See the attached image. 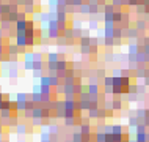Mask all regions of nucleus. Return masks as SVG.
Segmentation results:
<instances>
[{
  "label": "nucleus",
  "instance_id": "obj_14",
  "mask_svg": "<svg viewBox=\"0 0 149 142\" xmlns=\"http://www.w3.org/2000/svg\"><path fill=\"white\" fill-rule=\"evenodd\" d=\"M138 52H140V49H138V46H136L135 43L129 44V55H136Z\"/></svg>",
  "mask_w": 149,
  "mask_h": 142
},
{
  "label": "nucleus",
  "instance_id": "obj_9",
  "mask_svg": "<svg viewBox=\"0 0 149 142\" xmlns=\"http://www.w3.org/2000/svg\"><path fill=\"white\" fill-rule=\"evenodd\" d=\"M135 60H136V63H148V55L144 54L143 51H140L138 54L135 55Z\"/></svg>",
  "mask_w": 149,
  "mask_h": 142
},
{
  "label": "nucleus",
  "instance_id": "obj_23",
  "mask_svg": "<svg viewBox=\"0 0 149 142\" xmlns=\"http://www.w3.org/2000/svg\"><path fill=\"white\" fill-rule=\"evenodd\" d=\"M50 85H52V87H58V85H60V78L57 74L50 76Z\"/></svg>",
  "mask_w": 149,
  "mask_h": 142
},
{
  "label": "nucleus",
  "instance_id": "obj_2",
  "mask_svg": "<svg viewBox=\"0 0 149 142\" xmlns=\"http://www.w3.org/2000/svg\"><path fill=\"white\" fill-rule=\"evenodd\" d=\"M88 112H90L91 119H104V117L108 115V112L105 111V109H99V107H93Z\"/></svg>",
  "mask_w": 149,
  "mask_h": 142
},
{
  "label": "nucleus",
  "instance_id": "obj_5",
  "mask_svg": "<svg viewBox=\"0 0 149 142\" xmlns=\"http://www.w3.org/2000/svg\"><path fill=\"white\" fill-rule=\"evenodd\" d=\"M86 92L90 93V95H99V85L97 84H88Z\"/></svg>",
  "mask_w": 149,
  "mask_h": 142
},
{
  "label": "nucleus",
  "instance_id": "obj_33",
  "mask_svg": "<svg viewBox=\"0 0 149 142\" xmlns=\"http://www.w3.org/2000/svg\"><path fill=\"white\" fill-rule=\"evenodd\" d=\"M99 28V22L96 19H91L90 21V30H97Z\"/></svg>",
  "mask_w": 149,
  "mask_h": 142
},
{
  "label": "nucleus",
  "instance_id": "obj_34",
  "mask_svg": "<svg viewBox=\"0 0 149 142\" xmlns=\"http://www.w3.org/2000/svg\"><path fill=\"white\" fill-rule=\"evenodd\" d=\"M33 59H35V62H44L41 52H33Z\"/></svg>",
  "mask_w": 149,
  "mask_h": 142
},
{
  "label": "nucleus",
  "instance_id": "obj_24",
  "mask_svg": "<svg viewBox=\"0 0 149 142\" xmlns=\"http://www.w3.org/2000/svg\"><path fill=\"white\" fill-rule=\"evenodd\" d=\"M39 84H41V85H50V76L49 74H44L42 76V78L41 79H39ZM50 87H52V85H50Z\"/></svg>",
  "mask_w": 149,
  "mask_h": 142
},
{
  "label": "nucleus",
  "instance_id": "obj_45",
  "mask_svg": "<svg viewBox=\"0 0 149 142\" xmlns=\"http://www.w3.org/2000/svg\"><path fill=\"white\" fill-rule=\"evenodd\" d=\"M144 87H146V85H138V93H143L144 92Z\"/></svg>",
  "mask_w": 149,
  "mask_h": 142
},
{
  "label": "nucleus",
  "instance_id": "obj_7",
  "mask_svg": "<svg viewBox=\"0 0 149 142\" xmlns=\"http://www.w3.org/2000/svg\"><path fill=\"white\" fill-rule=\"evenodd\" d=\"M80 133L83 136H90L91 134V126L90 123H80Z\"/></svg>",
  "mask_w": 149,
  "mask_h": 142
},
{
  "label": "nucleus",
  "instance_id": "obj_49",
  "mask_svg": "<svg viewBox=\"0 0 149 142\" xmlns=\"http://www.w3.org/2000/svg\"><path fill=\"white\" fill-rule=\"evenodd\" d=\"M0 142H5V141H3V139H0Z\"/></svg>",
  "mask_w": 149,
  "mask_h": 142
},
{
  "label": "nucleus",
  "instance_id": "obj_6",
  "mask_svg": "<svg viewBox=\"0 0 149 142\" xmlns=\"http://www.w3.org/2000/svg\"><path fill=\"white\" fill-rule=\"evenodd\" d=\"M79 13L83 14V16H85V14H91V5H90L88 2H85L82 6L79 8Z\"/></svg>",
  "mask_w": 149,
  "mask_h": 142
},
{
  "label": "nucleus",
  "instance_id": "obj_18",
  "mask_svg": "<svg viewBox=\"0 0 149 142\" xmlns=\"http://www.w3.org/2000/svg\"><path fill=\"white\" fill-rule=\"evenodd\" d=\"M104 44L111 49L113 46H116V40H115V38H104Z\"/></svg>",
  "mask_w": 149,
  "mask_h": 142
},
{
  "label": "nucleus",
  "instance_id": "obj_36",
  "mask_svg": "<svg viewBox=\"0 0 149 142\" xmlns=\"http://www.w3.org/2000/svg\"><path fill=\"white\" fill-rule=\"evenodd\" d=\"M105 60H107V62H113V60H115V54H113V52H107V54H105Z\"/></svg>",
  "mask_w": 149,
  "mask_h": 142
},
{
  "label": "nucleus",
  "instance_id": "obj_28",
  "mask_svg": "<svg viewBox=\"0 0 149 142\" xmlns=\"http://www.w3.org/2000/svg\"><path fill=\"white\" fill-rule=\"evenodd\" d=\"M111 133L113 134H123V126L121 125H113L111 126Z\"/></svg>",
  "mask_w": 149,
  "mask_h": 142
},
{
  "label": "nucleus",
  "instance_id": "obj_40",
  "mask_svg": "<svg viewBox=\"0 0 149 142\" xmlns=\"http://www.w3.org/2000/svg\"><path fill=\"white\" fill-rule=\"evenodd\" d=\"M72 28H82V22H80L79 19H75V21H74V25H72Z\"/></svg>",
  "mask_w": 149,
  "mask_h": 142
},
{
  "label": "nucleus",
  "instance_id": "obj_19",
  "mask_svg": "<svg viewBox=\"0 0 149 142\" xmlns=\"http://www.w3.org/2000/svg\"><path fill=\"white\" fill-rule=\"evenodd\" d=\"M33 65H35V62L33 60H24V70H27V71H33Z\"/></svg>",
  "mask_w": 149,
  "mask_h": 142
},
{
  "label": "nucleus",
  "instance_id": "obj_31",
  "mask_svg": "<svg viewBox=\"0 0 149 142\" xmlns=\"http://www.w3.org/2000/svg\"><path fill=\"white\" fill-rule=\"evenodd\" d=\"M58 0H47V5L50 6V10H57L58 8Z\"/></svg>",
  "mask_w": 149,
  "mask_h": 142
},
{
  "label": "nucleus",
  "instance_id": "obj_13",
  "mask_svg": "<svg viewBox=\"0 0 149 142\" xmlns=\"http://www.w3.org/2000/svg\"><path fill=\"white\" fill-rule=\"evenodd\" d=\"M138 122H140V119H138V117H134V115H132V117H129V126H130V128H136V126H138Z\"/></svg>",
  "mask_w": 149,
  "mask_h": 142
},
{
  "label": "nucleus",
  "instance_id": "obj_21",
  "mask_svg": "<svg viewBox=\"0 0 149 142\" xmlns=\"http://www.w3.org/2000/svg\"><path fill=\"white\" fill-rule=\"evenodd\" d=\"M24 13L25 14H35V5H25L24 6Z\"/></svg>",
  "mask_w": 149,
  "mask_h": 142
},
{
  "label": "nucleus",
  "instance_id": "obj_35",
  "mask_svg": "<svg viewBox=\"0 0 149 142\" xmlns=\"http://www.w3.org/2000/svg\"><path fill=\"white\" fill-rule=\"evenodd\" d=\"M135 28H136V30H144V28H146V22H144V21H138Z\"/></svg>",
  "mask_w": 149,
  "mask_h": 142
},
{
  "label": "nucleus",
  "instance_id": "obj_1",
  "mask_svg": "<svg viewBox=\"0 0 149 142\" xmlns=\"http://www.w3.org/2000/svg\"><path fill=\"white\" fill-rule=\"evenodd\" d=\"M16 46L21 47L22 51H25V47L29 46V38H27V32H16Z\"/></svg>",
  "mask_w": 149,
  "mask_h": 142
},
{
  "label": "nucleus",
  "instance_id": "obj_15",
  "mask_svg": "<svg viewBox=\"0 0 149 142\" xmlns=\"http://www.w3.org/2000/svg\"><path fill=\"white\" fill-rule=\"evenodd\" d=\"M29 100H30L29 95H27V93H24V92L17 93V98H16V101H17V103H27Z\"/></svg>",
  "mask_w": 149,
  "mask_h": 142
},
{
  "label": "nucleus",
  "instance_id": "obj_30",
  "mask_svg": "<svg viewBox=\"0 0 149 142\" xmlns=\"http://www.w3.org/2000/svg\"><path fill=\"white\" fill-rule=\"evenodd\" d=\"M80 52H82V55H90L91 54V46H80Z\"/></svg>",
  "mask_w": 149,
  "mask_h": 142
},
{
  "label": "nucleus",
  "instance_id": "obj_29",
  "mask_svg": "<svg viewBox=\"0 0 149 142\" xmlns=\"http://www.w3.org/2000/svg\"><path fill=\"white\" fill-rule=\"evenodd\" d=\"M121 107H123V101H121L119 98H115L113 100V109L115 111H119Z\"/></svg>",
  "mask_w": 149,
  "mask_h": 142
},
{
  "label": "nucleus",
  "instance_id": "obj_16",
  "mask_svg": "<svg viewBox=\"0 0 149 142\" xmlns=\"http://www.w3.org/2000/svg\"><path fill=\"white\" fill-rule=\"evenodd\" d=\"M113 82H115L113 76H105L104 78V87H113Z\"/></svg>",
  "mask_w": 149,
  "mask_h": 142
},
{
  "label": "nucleus",
  "instance_id": "obj_8",
  "mask_svg": "<svg viewBox=\"0 0 149 142\" xmlns=\"http://www.w3.org/2000/svg\"><path fill=\"white\" fill-rule=\"evenodd\" d=\"M55 68H57V73H60V71H66L68 70V62L64 59H61L58 63H55Z\"/></svg>",
  "mask_w": 149,
  "mask_h": 142
},
{
  "label": "nucleus",
  "instance_id": "obj_4",
  "mask_svg": "<svg viewBox=\"0 0 149 142\" xmlns=\"http://www.w3.org/2000/svg\"><path fill=\"white\" fill-rule=\"evenodd\" d=\"M27 28H29V19L16 22V32H27Z\"/></svg>",
  "mask_w": 149,
  "mask_h": 142
},
{
  "label": "nucleus",
  "instance_id": "obj_11",
  "mask_svg": "<svg viewBox=\"0 0 149 142\" xmlns=\"http://www.w3.org/2000/svg\"><path fill=\"white\" fill-rule=\"evenodd\" d=\"M31 101L35 104H42V93H31Z\"/></svg>",
  "mask_w": 149,
  "mask_h": 142
},
{
  "label": "nucleus",
  "instance_id": "obj_20",
  "mask_svg": "<svg viewBox=\"0 0 149 142\" xmlns=\"http://www.w3.org/2000/svg\"><path fill=\"white\" fill-rule=\"evenodd\" d=\"M110 3L116 8V10H123V6H124V0H111Z\"/></svg>",
  "mask_w": 149,
  "mask_h": 142
},
{
  "label": "nucleus",
  "instance_id": "obj_41",
  "mask_svg": "<svg viewBox=\"0 0 149 142\" xmlns=\"http://www.w3.org/2000/svg\"><path fill=\"white\" fill-rule=\"evenodd\" d=\"M42 71H33V78H38V79H41L42 78Z\"/></svg>",
  "mask_w": 149,
  "mask_h": 142
},
{
  "label": "nucleus",
  "instance_id": "obj_22",
  "mask_svg": "<svg viewBox=\"0 0 149 142\" xmlns=\"http://www.w3.org/2000/svg\"><path fill=\"white\" fill-rule=\"evenodd\" d=\"M47 131H49L50 134H57L60 131V128H58V125H47Z\"/></svg>",
  "mask_w": 149,
  "mask_h": 142
},
{
  "label": "nucleus",
  "instance_id": "obj_12",
  "mask_svg": "<svg viewBox=\"0 0 149 142\" xmlns=\"http://www.w3.org/2000/svg\"><path fill=\"white\" fill-rule=\"evenodd\" d=\"M27 131H29V128H27L25 123H19L17 126H16V133H17V134H27Z\"/></svg>",
  "mask_w": 149,
  "mask_h": 142
},
{
  "label": "nucleus",
  "instance_id": "obj_47",
  "mask_svg": "<svg viewBox=\"0 0 149 142\" xmlns=\"http://www.w3.org/2000/svg\"><path fill=\"white\" fill-rule=\"evenodd\" d=\"M144 85H146V87L149 85V76H148V78H144Z\"/></svg>",
  "mask_w": 149,
  "mask_h": 142
},
{
  "label": "nucleus",
  "instance_id": "obj_32",
  "mask_svg": "<svg viewBox=\"0 0 149 142\" xmlns=\"http://www.w3.org/2000/svg\"><path fill=\"white\" fill-rule=\"evenodd\" d=\"M42 68H44V62H35L33 71H42Z\"/></svg>",
  "mask_w": 149,
  "mask_h": 142
},
{
  "label": "nucleus",
  "instance_id": "obj_10",
  "mask_svg": "<svg viewBox=\"0 0 149 142\" xmlns=\"http://www.w3.org/2000/svg\"><path fill=\"white\" fill-rule=\"evenodd\" d=\"M31 119H44L42 117V106H39V107H35L33 111H31Z\"/></svg>",
  "mask_w": 149,
  "mask_h": 142
},
{
  "label": "nucleus",
  "instance_id": "obj_46",
  "mask_svg": "<svg viewBox=\"0 0 149 142\" xmlns=\"http://www.w3.org/2000/svg\"><path fill=\"white\" fill-rule=\"evenodd\" d=\"M3 101H5V95H3L2 92H0V103H3Z\"/></svg>",
  "mask_w": 149,
  "mask_h": 142
},
{
  "label": "nucleus",
  "instance_id": "obj_26",
  "mask_svg": "<svg viewBox=\"0 0 149 142\" xmlns=\"http://www.w3.org/2000/svg\"><path fill=\"white\" fill-rule=\"evenodd\" d=\"M41 93L42 95H52V87L50 85H41Z\"/></svg>",
  "mask_w": 149,
  "mask_h": 142
},
{
  "label": "nucleus",
  "instance_id": "obj_37",
  "mask_svg": "<svg viewBox=\"0 0 149 142\" xmlns=\"http://www.w3.org/2000/svg\"><path fill=\"white\" fill-rule=\"evenodd\" d=\"M17 21H27V14L24 11H19L17 13Z\"/></svg>",
  "mask_w": 149,
  "mask_h": 142
},
{
  "label": "nucleus",
  "instance_id": "obj_27",
  "mask_svg": "<svg viewBox=\"0 0 149 142\" xmlns=\"http://www.w3.org/2000/svg\"><path fill=\"white\" fill-rule=\"evenodd\" d=\"M127 90H129L130 95H136V93H138V85H136V84H130Z\"/></svg>",
  "mask_w": 149,
  "mask_h": 142
},
{
  "label": "nucleus",
  "instance_id": "obj_3",
  "mask_svg": "<svg viewBox=\"0 0 149 142\" xmlns=\"http://www.w3.org/2000/svg\"><path fill=\"white\" fill-rule=\"evenodd\" d=\"M60 60H61L60 52H49L47 54V63H58Z\"/></svg>",
  "mask_w": 149,
  "mask_h": 142
},
{
  "label": "nucleus",
  "instance_id": "obj_44",
  "mask_svg": "<svg viewBox=\"0 0 149 142\" xmlns=\"http://www.w3.org/2000/svg\"><path fill=\"white\" fill-rule=\"evenodd\" d=\"M5 36V30H3L2 27H0V41H2V38Z\"/></svg>",
  "mask_w": 149,
  "mask_h": 142
},
{
  "label": "nucleus",
  "instance_id": "obj_38",
  "mask_svg": "<svg viewBox=\"0 0 149 142\" xmlns=\"http://www.w3.org/2000/svg\"><path fill=\"white\" fill-rule=\"evenodd\" d=\"M66 120V126H74L75 125V117H72V119H64Z\"/></svg>",
  "mask_w": 149,
  "mask_h": 142
},
{
  "label": "nucleus",
  "instance_id": "obj_25",
  "mask_svg": "<svg viewBox=\"0 0 149 142\" xmlns=\"http://www.w3.org/2000/svg\"><path fill=\"white\" fill-rule=\"evenodd\" d=\"M127 36L130 40L136 38V36H138V30H136V28H129V30H127Z\"/></svg>",
  "mask_w": 149,
  "mask_h": 142
},
{
  "label": "nucleus",
  "instance_id": "obj_43",
  "mask_svg": "<svg viewBox=\"0 0 149 142\" xmlns=\"http://www.w3.org/2000/svg\"><path fill=\"white\" fill-rule=\"evenodd\" d=\"M83 36H90V28H83Z\"/></svg>",
  "mask_w": 149,
  "mask_h": 142
},
{
  "label": "nucleus",
  "instance_id": "obj_42",
  "mask_svg": "<svg viewBox=\"0 0 149 142\" xmlns=\"http://www.w3.org/2000/svg\"><path fill=\"white\" fill-rule=\"evenodd\" d=\"M57 93H64V84H61V85L57 87Z\"/></svg>",
  "mask_w": 149,
  "mask_h": 142
},
{
  "label": "nucleus",
  "instance_id": "obj_48",
  "mask_svg": "<svg viewBox=\"0 0 149 142\" xmlns=\"http://www.w3.org/2000/svg\"><path fill=\"white\" fill-rule=\"evenodd\" d=\"M41 142H50V141H41Z\"/></svg>",
  "mask_w": 149,
  "mask_h": 142
},
{
  "label": "nucleus",
  "instance_id": "obj_17",
  "mask_svg": "<svg viewBox=\"0 0 149 142\" xmlns=\"http://www.w3.org/2000/svg\"><path fill=\"white\" fill-rule=\"evenodd\" d=\"M148 76V70L146 68H138L135 73V78H146Z\"/></svg>",
  "mask_w": 149,
  "mask_h": 142
},
{
  "label": "nucleus",
  "instance_id": "obj_39",
  "mask_svg": "<svg viewBox=\"0 0 149 142\" xmlns=\"http://www.w3.org/2000/svg\"><path fill=\"white\" fill-rule=\"evenodd\" d=\"M105 95H113V87H104Z\"/></svg>",
  "mask_w": 149,
  "mask_h": 142
}]
</instances>
